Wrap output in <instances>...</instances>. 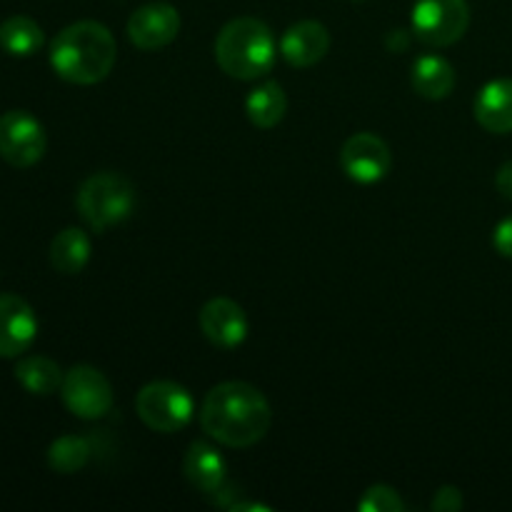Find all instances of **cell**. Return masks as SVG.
<instances>
[{"mask_svg": "<svg viewBox=\"0 0 512 512\" xmlns=\"http://www.w3.org/2000/svg\"><path fill=\"white\" fill-rule=\"evenodd\" d=\"M273 410L255 385L243 380L220 383L200 405V425L225 448H250L268 435Z\"/></svg>", "mask_w": 512, "mask_h": 512, "instance_id": "1", "label": "cell"}, {"mask_svg": "<svg viewBox=\"0 0 512 512\" xmlns=\"http://www.w3.org/2000/svg\"><path fill=\"white\" fill-rule=\"evenodd\" d=\"M118 45L98 20H80L60 30L50 43V65L73 85L103 83L115 68Z\"/></svg>", "mask_w": 512, "mask_h": 512, "instance_id": "2", "label": "cell"}, {"mask_svg": "<svg viewBox=\"0 0 512 512\" xmlns=\"http://www.w3.org/2000/svg\"><path fill=\"white\" fill-rule=\"evenodd\" d=\"M278 55L275 35L263 20L235 18L223 25L215 38V60L220 70L235 80H255L270 73Z\"/></svg>", "mask_w": 512, "mask_h": 512, "instance_id": "3", "label": "cell"}, {"mask_svg": "<svg viewBox=\"0 0 512 512\" xmlns=\"http://www.w3.org/2000/svg\"><path fill=\"white\" fill-rule=\"evenodd\" d=\"M135 185L120 173H95L80 185L78 190V213L95 233L120 225L128 220L135 210Z\"/></svg>", "mask_w": 512, "mask_h": 512, "instance_id": "4", "label": "cell"}, {"mask_svg": "<svg viewBox=\"0 0 512 512\" xmlns=\"http://www.w3.org/2000/svg\"><path fill=\"white\" fill-rule=\"evenodd\" d=\"M138 418L148 425L153 433H178L193 420L195 400L183 385L173 380H155L148 383L135 398Z\"/></svg>", "mask_w": 512, "mask_h": 512, "instance_id": "5", "label": "cell"}, {"mask_svg": "<svg viewBox=\"0 0 512 512\" xmlns=\"http://www.w3.org/2000/svg\"><path fill=\"white\" fill-rule=\"evenodd\" d=\"M410 23L420 43L448 48L468 33L470 5L468 0H415Z\"/></svg>", "mask_w": 512, "mask_h": 512, "instance_id": "6", "label": "cell"}, {"mask_svg": "<svg viewBox=\"0 0 512 512\" xmlns=\"http://www.w3.org/2000/svg\"><path fill=\"white\" fill-rule=\"evenodd\" d=\"M48 148L43 123L28 110H8L0 115V158L13 168L40 163Z\"/></svg>", "mask_w": 512, "mask_h": 512, "instance_id": "7", "label": "cell"}, {"mask_svg": "<svg viewBox=\"0 0 512 512\" xmlns=\"http://www.w3.org/2000/svg\"><path fill=\"white\" fill-rule=\"evenodd\" d=\"M65 408L80 420H98L113 408V385L93 365H75L60 385Z\"/></svg>", "mask_w": 512, "mask_h": 512, "instance_id": "8", "label": "cell"}, {"mask_svg": "<svg viewBox=\"0 0 512 512\" xmlns=\"http://www.w3.org/2000/svg\"><path fill=\"white\" fill-rule=\"evenodd\" d=\"M340 165L353 183L373 185L390 173L393 153H390L388 143L375 133H355L345 140L343 150H340Z\"/></svg>", "mask_w": 512, "mask_h": 512, "instance_id": "9", "label": "cell"}, {"mask_svg": "<svg viewBox=\"0 0 512 512\" xmlns=\"http://www.w3.org/2000/svg\"><path fill=\"white\" fill-rule=\"evenodd\" d=\"M183 475L195 490H200L205 498H213V503L223 505V508L228 503L225 495H235L230 488L225 458L208 443H200V440L190 443L183 458Z\"/></svg>", "mask_w": 512, "mask_h": 512, "instance_id": "10", "label": "cell"}, {"mask_svg": "<svg viewBox=\"0 0 512 512\" xmlns=\"http://www.w3.org/2000/svg\"><path fill=\"white\" fill-rule=\"evenodd\" d=\"M180 33V15L168 3H145L130 15L128 38L138 50L153 53L173 43Z\"/></svg>", "mask_w": 512, "mask_h": 512, "instance_id": "11", "label": "cell"}, {"mask_svg": "<svg viewBox=\"0 0 512 512\" xmlns=\"http://www.w3.org/2000/svg\"><path fill=\"white\" fill-rule=\"evenodd\" d=\"M200 330L215 348L233 350L245 343L250 333V323L245 310L230 298H213L200 308Z\"/></svg>", "mask_w": 512, "mask_h": 512, "instance_id": "12", "label": "cell"}, {"mask_svg": "<svg viewBox=\"0 0 512 512\" xmlns=\"http://www.w3.org/2000/svg\"><path fill=\"white\" fill-rule=\"evenodd\" d=\"M38 335L35 310L13 293L0 295V358H18L28 353Z\"/></svg>", "mask_w": 512, "mask_h": 512, "instance_id": "13", "label": "cell"}, {"mask_svg": "<svg viewBox=\"0 0 512 512\" xmlns=\"http://www.w3.org/2000/svg\"><path fill=\"white\" fill-rule=\"evenodd\" d=\"M330 33L318 20H300L280 38V55L293 68H313L328 55Z\"/></svg>", "mask_w": 512, "mask_h": 512, "instance_id": "14", "label": "cell"}, {"mask_svg": "<svg viewBox=\"0 0 512 512\" xmlns=\"http://www.w3.org/2000/svg\"><path fill=\"white\" fill-rule=\"evenodd\" d=\"M475 120L488 133H512V78L485 85L475 98Z\"/></svg>", "mask_w": 512, "mask_h": 512, "instance_id": "15", "label": "cell"}, {"mask_svg": "<svg viewBox=\"0 0 512 512\" xmlns=\"http://www.w3.org/2000/svg\"><path fill=\"white\" fill-rule=\"evenodd\" d=\"M455 68L440 55H423L413 63L415 93L428 100H445L455 90Z\"/></svg>", "mask_w": 512, "mask_h": 512, "instance_id": "16", "label": "cell"}, {"mask_svg": "<svg viewBox=\"0 0 512 512\" xmlns=\"http://www.w3.org/2000/svg\"><path fill=\"white\" fill-rule=\"evenodd\" d=\"M93 245L85 230L65 228L50 243V265L63 275H78L88 265Z\"/></svg>", "mask_w": 512, "mask_h": 512, "instance_id": "17", "label": "cell"}, {"mask_svg": "<svg viewBox=\"0 0 512 512\" xmlns=\"http://www.w3.org/2000/svg\"><path fill=\"white\" fill-rule=\"evenodd\" d=\"M245 113H248L250 123L255 128H275L285 118V113H288V95H285L283 85L270 80V83H263L255 90H250V95L245 98Z\"/></svg>", "mask_w": 512, "mask_h": 512, "instance_id": "18", "label": "cell"}, {"mask_svg": "<svg viewBox=\"0 0 512 512\" xmlns=\"http://www.w3.org/2000/svg\"><path fill=\"white\" fill-rule=\"evenodd\" d=\"M65 373L55 360L43 355H28L15 365V380L28 390L30 395H53L60 393Z\"/></svg>", "mask_w": 512, "mask_h": 512, "instance_id": "19", "label": "cell"}, {"mask_svg": "<svg viewBox=\"0 0 512 512\" xmlns=\"http://www.w3.org/2000/svg\"><path fill=\"white\" fill-rule=\"evenodd\" d=\"M45 43L43 28L28 15H13L0 23V48L13 58H30Z\"/></svg>", "mask_w": 512, "mask_h": 512, "instance_id": "20", "label": "cell"}, {"mask_svg": "<svg viewBox=\"0 0 512 512\" xmlns=\"http://www.w3.org/2000/svg\"><path fill=\"white\" fill-rule=\"evenodd\" d=\"M90 455H93V443L80 435H63V438L53 440L48 448V465L50 470L60 475H73L88 465Z\"/></svg>", "mask_w": 512, "mask_h": 512, "instance_id": "21", "label": "cell"}, {"mask_svg": "<svg viewBox=\"0 0 512 512\" xmlns=\"http://www.w3.org/2000/svg\"><path fill=\"white\" fill-rule=\"evenodd\" d=\"M360 512H403L405 503L398 495V490L390 485H373L358 500Z\"/></svg>", "mask_w": 512, "mask_h": 512, "instance_id": "22", "label": "cell"}, {"mask_svg": "<svg viewBox=\"0 0 512 512\" xmlns=\"http://www.w3.org/2000/svg\"><path fill=\"white\" fill-rule=\"evenodd\" d=\"M463 505V493L455 485H443L440 490H435L433 500H430V510L435 512H458L463 510Z\"/></svg>", "mask_w": 512, "mask_h": 512, "instance_id": "23", "label": "cell"}, {"mask_svg": "<svg viewBox=\"0 0 512 512\" xmlns=\"http://www.w3.org/2000/svg\"><path fill=\"white\" fill-rule=\"evenodd\" d=\"M493 245H495V250L503 255V258L512 260V215H510V218H505L503 223L495 228Z\"/></svg>", "mask_w": 512, "mask_h": 512, "instance_id": "24", "label": "cell"}, {"mask_svg": "<svg viewBox=\"0 0 512 512\" xmlns=\"http://www.w3.org/2000/svg\"><path fill=\"white\" fill-rule=\"evenodd\" d=\"M495 188H498V193L503 195V198L512 200V160L500 165L498 175H495Z\"/></svg>", "mask_w": 512, "mask_h": 512, "instance_id": "25", "label": "cell"}, {"mask_svg": "<svg viewBox=\"0 0 512 512\" xmlns=\"http://www.w3.org/2000/svg\"><path fill=\"white\" fill-rule=\"evenodd\" d=\"M385 45H388L390 53H405L410 48V33L408 30H390L388 38H385Z\"/></svg>", "mask_w": 512, "mask_h": 512, "instance_id": "26", "label": "cell"}, {"mask_svg": "<svg viewBox=\"0 0 512 512\" xmlns=\"http://www.w3.org/2000/svg\"><path fill=\"white\" fill-rule=\"evenodd\" d=\"M230 510H233V512H240V510H265V512H268L270 508H268V505H260V503H233V505H230Z\"/></svg>", "mask_w": 512, "mask_h": 512, "instance_id": "27", "label": "cell"}, {"mask_svg": "<svg viewBox=\"0 0 512 512\" xmlns=\"http://www.w3.org/2000/svg\"><path fill=\"white\" fill-rule=\"evenodd\" d=\"M353 3H365V0H353Z\"/></svg>", "mask_w": 512, "mask_h": 512, "instance_id": "28", "label": "cell"}]
</instances>
